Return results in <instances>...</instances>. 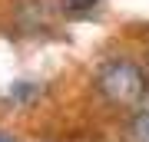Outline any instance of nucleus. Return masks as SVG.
<instances>
[{"label":"nucleus","mask_w":149,"mask_h":142,"mask_svg":"<svg viewBox=\"0 0 149 142\" xmlns=\"http://www.w3.org/2000/svg\"><path fill=\"white\" fill-rule=\"evenodd\" d=\"M96 89L113 106H139L146 99V73L133 60H106L96 69Z\"/></svg>","instance_id":"f257e3e1"},{"label":"nucleus","mask_w":149,"mask_h":142,"mask_svg":"<svg viewBox=\"0 0 149 142\" xmlns=\"http://www.w3.org/2000/svg\"><path fill=\"white\" fill-rule=\"evenodd\" d=\"M43 86L40 83H27V79H20V83H13L10 89H7V99H10L13 106H33L40 99Z\"/></svg>","instance_id":"f03ea898"},{"label":"nucleus","mask_w":149,"mask_h":142,"mask_svg":"<svg viewBox=\"0 0 149 142\" xmlns=\"http://www.w3.org/2000/svg\"><path fill=\"white\" fill-rule=\"evenodd\" d=\"M129 142H149V109H139L126 126Z\"/></svg>","instance_id":"7ed1b4c3"},{"label":"nucleus","mask_w":149,"mask_h":142,"mask_svg":"<svg viewBox=\"0 0 149 142\" xmlns=\"http://www.w3.org/2000/svg\"><path fill=\"white\" fill-rule=\"evenodd\" d=\"M96 7H100V0H60V10L66 17H90Z\"/></svg>","instance_id":"20e7f679"},{"label":"nucleus","mask_w":149,"mask_h":142,"mask_svg":"<svg viewBox=\"0 0 149 142\" xmlns=\"http://www.w3.org/2000/svg\"><path fill=\"white\" fill-rule=\"evenodd\" d=\"M0 142H13V139H10V136H3V132H0Z\"/></svg>","instance_id":"39448f33"}]
</instances>
